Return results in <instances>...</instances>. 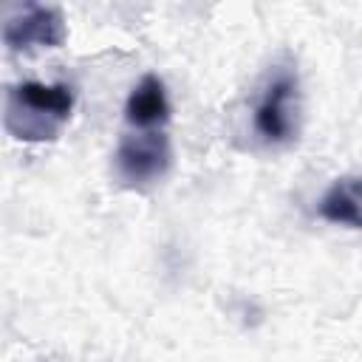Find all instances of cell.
Instances as JSON below:
<instances>
[{"label":"cell","mask_w":362,"mask_h":362,"mask_svg":"<svg viewBox=\"0 0 362 362\" xmlns=\"http://www.w3.org/2000/svg\"><path fill=\"white\" fill-rule=\"evenodd\" d=\"M173 164V147L167 133L161 130H141L130 133L119 141L113 156L116 178L130 189H147L158 184Z\"/></svg>","instance_id":"7a4b0ae2"},{"label":"cell","mask_w":362,"mask_h":362,"mask_svg":"<svg viewBox=\"0 0 362 362\" xmlns=\"http://www.w3.org/2000/svg\"><path fill=\"white\" fill-rule=\"evenodd\" d=\"M297 74L291 68H274L255 105V130L266 144L291 141L297 124Z\"/></svg>","instance_id":"3957f363"},{"label":"cell","mask_w":362,"mask_h":362,"mask_svg":"<svg viewBox=\"0 0 362 362\" xmlns=\"http://www.w3.org/2000/svg\"><path fill=\"white\" fill-rule=\"evenodd\" d=\"M317 215L328 223L362 229V175L337 178L320 198Z\"/></svg>","instance_id":"5b68a950"},{"label":"cell","mask_w":362,"mask_h":362,"mask_svg":"<svg viewBox=\"0 0 362 362\" xmlns=\"http://www.w3.org/2000/svg\"><path fill=\"white\" fill-rule=\"evenodd\" d=\"M65 40L62 14L54 6H25L3 23V42L11 51L57 48Z\"/></svg>","instance_id":"277c9868"},{"label":"cell","mask_w":362,"mask_h":362,"mask_svg":"<svg viewBox=\"0 0 362 362\" xmlns=\"http://www.w3.org/2000/svg\"><path fill=\"white\" fill-rule=\"evenodd\" d=\"M74 110V90L68 85L20 82L6 96V130L23 141L57 139L59 127Z\"/></svg>","instance_id":"6da1fadb"},{"label":"cell","mask_w":362,"mask_h":362,"mask_svg":"<svg viewBox=\"0 0 362 362\" xmlns=\"http://www.w3.org/2000/svg\"><path fill=\"white\" fill-rule=\"evenodd\" d=\"M124 119L133 127H141V130H153V127H158L170 119L167 90H164V82L156 74H147L133 85V90L127 96V105H124Z\"/></svg>","instance_id":"8992f818"}]
</instances>
